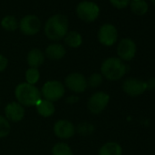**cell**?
Returning a JSON list of instances; mask_svg holds the SVG:
<instances>
[{
    "label": "cell",
    "instance_id": "cell-21",
    "mask_svg": "<svg viewBox=\"0 0 155 155\" xmlns=\"http://www.w3.org/2000/svg\"><path fill=\"white\" fill-rule=\"evenodd\" d=\"M1 26L3 27L4 29L8 30V31H14L18 28V24L17 19L12 17V16H7L5 17L2 21H1Z\"/></svg>",
    "mask_w": 155,
    "mask_h": 155
},
{
    "label": "cell",
    "instance_id": "cell-17",
    "mask_svg": "<svg viewBox=\"0 0 155 155\" xmlns=\"http://www.w3.org/2000/svg\"><path fill=\"white\" fill-rule=\"evenodd\" d=\"M122 149L117 142H107L105 143L99 151V155H121Z\"/></svg>",
    "mask_w": 155,
    "mask_h": 155
},
{
    "label": "cell",
    "instance_id": "cell-7",
    "mask_svg": "<svg viewBox=\"0 0 155 155\" xmlns=\"http://www.w3.org/2000/svg\"><path fill=\"white\" fill-rule=\"evenodd\" d=\"M66 85L68 89L76 93H81L86 91L88 82L86 78L81 73H71L66 78Z\"/></svg>",
    "mask_w": 155,
    "mask_h": 155
},
{
    "label": "cell",
    "instance_id": "cell-9",
    "mask_svg": "<svg viewBox=\"0 0 155 155\" xmlns=\"http://www.w3.org/2000/svg\"><path fill=\"white\" fill-rule=\"evenodd\" d=\"M40 27H41V22L39 18L33 15H28L24 17L19 23L20 30L23 32V34L28 36H33L37 34L39 31Z\"/></svg>",
    "mask_w": 155,
    "mask_h": 155
},
{
    "label": "cell",
    "instance_id": "cell-2",
    "mask_svg": "<svg viewBox=\"0 0 155 155\" xmlns=\"http://www.w3.org/2000/svg\"><path fill=\"white\" fill-rule=\"evenodd\" d=\"M15 95L18 103L22 106H34L41 100L40 91L34 85L27 82L17 86Z\"/></svg>",
    "mask_w": 155,
    "mask_h": 155
},
{
    "label": "cell",
    "instance_id": "cell-30",
    "mask_svg": "<svg viewBox=\"0 0 155 155\" xmlns=\"http://www.w3.org/2000/svg\"><path fill=\"white\" fill-rule=\"evenodd\" d=\"M151 2H152V3L154 4V6H155V0H151Z\"/></svg>",
    "mask_w": 155,
    "mask_h": 155
},
{
    "label": "cell",
    "instance_id": "cell-14",
    "mask_svg": "<svg viewBox=\"0 0 155 155\" xmlns=\"http://www.w3.org/2000/svg\"><path fill=\"white\" fill-rule=\"evenodd\" d=\"M66 54L65 48L60 44H51L46 48V56L52 60L61 59Z\"/></svg>",
    "mask_w": 155,
    "mask_h": 155
},
{
    "label": "cell",
    "instance_id": "cell-13",
    "mask_svg": "<svg viewBox=\"0 0 155 155\" xmlns=\"http://www.w3.org/2000/svg\"><path fill=\"white\" fill-rule=\"evenodd\" d=\"M5 113H6V119L8 120L18 122V121H20L24 118L25 110L20 103L11 102L6 107Z\"/></svg>",
    "mask_w": 155,
    "mask_h": 155
},
{
    "label": "cell",
    "instance_id": "cell-19",
    "mask_svg": "<svg viewBox=\"0 0 155 155\" xmlns=\"http://www.w3.org/2000/svg\"><path fill=\"white\" fill-rule=\"evenodd\" d=\"M130 8L134 14L142 16L148 11V5L144 0H133L130 5Z\"/></svg>",
    "mask_w": 155,
    "mask_h": 155
},
{
    "label": "cell",
    "instance_id": "cell-12",
    "mask_svg": "<svg viewBox=\"0 0 155 155\" xmlns=\"http://www.w3.org/2000/svg\"><path fill=\"white\" fill-rule=\"evenodd\" d=\"M54 133L60 139H68L75 134V127L70 121L61 120L55 123Z\"/></svg>",
    "mask_w": 155,
    "mask_h": 155
},
{
    "label": "cell",
    "instance_id": "cell-18",
    "mask_svg": "<svg viewBox=\"0 0 155 155\" xmlns=\"http://www.w3.org/2000/svg\"><path fill=\"white\" fill-rule=\"evenodd\" d=\"M65 43L71 48H79L82 43V38L80 33L71 31L65 36Z\"/></svg>",
    "mask_w": 155,
    "mask_h": 155
},
{
    "label": "cell",
    "instance_id": "cell-4",
    "mask_svg": "<svg viewBox=\"0 0 155 155\" xmlns=\"http://www.w3.org/2000/svg\"><path fill=\"white\" fill-rule=\"evenodd\" d=\"M65 94V88L63 84L57 81H50L46 82L41 90V95L45 100L54 102L61 99Z\"/></svg>",
    "mask_w": 155,
    "mask_h": 155
},
{
    "label": "cell",
    "instance_id": "cell-26",
    "mask_svg": "<svg viewBox=\"0 0 155 155\" xmlns=\"http://www.w3.org/2000/svg\"><path fill=\"white\" fill-rule=\"evenodd\" d=\"M110 1L112 4V6H114L117 8H124L130 3V0H110Z\"/></svg>",
    "mask_w": 155,
    "mask_h": 155
},
{
    "label": "cell",
    "instance_id": "cell-8",
    "mask_svg": "<svg viewBox=\"0 0 155 155\" xmlns=\"http://www.w3.org/2000/svg\"><path fill=\"white\" fill-rule=\"evenodd\" d=\"M122 89L126 94L131 97H137V96L141 95L143 92L147 91V85H146V82L140 80L134 79V78H130V79H127L123 82Z\"/></svg>",
    "mask_w": 155,
    "mask_h": 155
},
{
    "label": "cell",
    "instance_id": "cell-6",
    "mask_svg": "<svg viewBox=\"0 0 155 155\" xmlns=\"http://www.w3.org/2000/svg\"><path fill=\"white\" fill-rule=\"evenodd\" d=\"M110 101V96L102 91L94 93L89 100L88 108L91 112L94 114H100L107 107Z\"/></svg>",
    "mask_w": 155,
    "mask_h": 155
},
{
    "label": "cell",
    "instance_id": "cell-11",
    "mask_svg": "<svg viewBox=\"0 0 155 155\" xmlns=\"http://www.w3.org/2000/svg\"><path fill=\"white\" fill-rule=\"evenodd\" d=\"M117 52L120 59L130 60L136 54V45L130 38H124L119 43Z\"/></svg>",
    "mask_w": 155,
    "mask_h": 155
},
{
    "label": "cell",
    "instance_id": "cell-27",
    "mask_svg": "<svg viewBox=\"0 0 155 155\" xmlns=\"http://www.w3.org/2000/svg\"><path fill=\"white\" fill-rule=\"evenodd\" d=\"M8 59L6 57H4L3 55H0V72L3 71L4 69H6L7 66H8Z\"/></svg>",
    "mask_w": 155,
    "mask_h": 155
},
{
    "label": "cell",
    "instance_id": "cell-10",
    "mask_svg": "<svg viewBox=\"0 0 155 155\" xmlns=\"http://www.w3.org/2000/svg\"><path fill=\"white\" fill-rule=\"evenodd\" d=\"M99 40L101 44L104 46H112L118 38V32L116 28L113 25L110 24H105L103 25L98 33Z\"/></svg>",
    "mask_w": 155,
    "mask_h": 155
},
{
    "label": "cell",
    "instance_id": "cell-20",
    "mask_svg": "<svg viewBox=\"0 0 155 155\" xmlns=\"http://www.w3.org/2000/svg\"><path fill=\"white\" fill-rule=\"evenodd\" d=\"M52 155H73V152L67 143L59 142L52 148Z\"/></svg>",
    "mask_w": 155,
    "mask_h": 155
},
{
    "label": "cell",
    "instance_id": "cell-28",
    "mask_svg": "<svg viewBox=\"0 0 155 155\" xmlns=\"http://www.w3.org/2000/svg\"><path fill=\"white\" fill-rule=\"evenodd\" d=\"M147 85V90H151V91H155V78H151L148 81V82H146Z\"/></svg>",
    "mask_w": 155,
    "mask_h": 155
},
{
    "label": "cell",
    "instance_id": "cell-24",
    "mask_svg": "<svg viewBox=\"0 0 155 155\" xmlns=\"http://www.w3.org/2000/svg\"><path fill=\"white\" fill-rule=\"evenodd\" d=\"M9 132H10V124L8 120L3 116H0V138L8 136Z\"/></svg>",
    "mask_w": 155,
    "mask_h": 155
},
{
    "label": "cell",
    "instance_id": "cell-3",
    "mask_svg": "<svg viewBox=\"0 0 155 155\" xmlns=\"http://www.w3.org/2000/svg\"><path fill=\"white\" fill-rule=\"evenodd\" d=\"M126 73V66L118 58H109L101 65V74L109 81L120 80Z\"/></svg>",
    "mask_w": 155,
    "mask_h": 155
},
{
    "label": "cell",
    "instance_id": "cell-1",
    "mask_svg": "<svg viewBox=\"0 0 155 155\" xmlns=\"http://www.w3.org/2000/svg\"><path fill=\"white\" fill-rule=\"evenodd\" d=\"M68 18L61 14H57L48 18L45 25V34L51 40H60L68 33Z\"/></svg>",
    "mask_w": 155,
    "mask_h": 155
},
{
    "label": "cell",
    "instance_id": "cell-25",
    "mask_svg": "<svg viewBox=\"0 0 155 155\" xmlns=\"http://www.w3.org/2000/svg\"><path fill=\"white\" fill-rule=\"evenodd\" d=\"M92 131H93V126L91 124L82 123V124H80L79 126V132L81 134L87 135V134L92 133Z\"/></svg>",
    "mask_w": 155,
    "mask_h": 155
},
{
    "label": "cell",
    "instance_id": "cell-5",
    "mask_svg": "<svg viewBox=\"0 0 155 155\" xmlns=\"http://www.w3.org/2000/svg\"><path fill=\"white\" fill-rule=\"evenodd\" d=\"M100 8L97 4L91 1L81 2L77 7V15L85 22H93L99 17Z\"/></svg>",
    "mask_w": 155,
    "mask_h": 155
},
{
    "label": "cell",
    "instance_id": "cell-22",
    "mask_svg": "<svg viewBox=\"0 0 155 155\" xmlns=\"http://www.w3.org/2000/svg\"><path fill=\"white\" fill-rule=\"evenodd\" d=\"M39 76L40 75H39V71L38 68H28L26 72L27 83H28L30 85L36 84L39 80Z\"/></svg>",
    "mask_w": 155,
    "mask_h": 155
},
{
    "label": "cell",
    "instance_id": "cell-15",
    "mask_svg": "<svg viewBox=\"0 0 155 155\" xmlns=\"http://www.w3.org/2000/svg\"><path fill=\"white\" fill-rule=\"evenodd\" d=\"M44 54L40 49L38 48H34L31 51H29V53L28 54V63L30 66V68H38V67H40L43 62H44Z\"/></svg>",
    "mask_w": 155,
    "mask_h": 155
},
{
    "label": "cell",
    "instance_id": "cell-16",
    "mask_svg": "<svg viewBox=\"0 0 155 155\" xmlns=\"http://www.w3.org/2000/svg\"><path fill=\"white\" fill-rule=\"evenodd\" d=\"M37 111L38 112L39 115H41L42 117H50L54 112H55V106L53 104V102L48 101L47 100H40L37 104Z\"/></svg>",
    "mask_w": 155,
    "mask_h": 155
},
{
    "label": "cell",
    "instance_id": "cell-23",
    "mask_svg": "<svg viewBox=\"0 0 155 155\" xmlns=\"http://www.w3.org/2000/svg\"><path fill=\"white\" fill-rule=\"evenodd\" d=\"M103 81V76L100 73H93L90 76L89 80L87 81L88 85L91 88H97L99 87Z\"/></svg>",
    "mask_w": 155,
    "mask_h": 155
},
{
    "label": "cell",
    "instance_id": "cell-29",
    "mask_svg": "<svg viewBox=\"0 0 155 155\" xmlns=\"http://www.w3.org/2000/svg\"><path fill=\"white\" fill-rule=\"evenodd\" d=\"M79 101H80V99H79V97H78V96H68L66 99V102L68 103V104H75Z\"/></svg>",
    "mask_w": 155,
    "mask_h": 155
}]
</instances>
